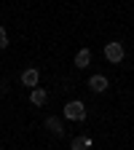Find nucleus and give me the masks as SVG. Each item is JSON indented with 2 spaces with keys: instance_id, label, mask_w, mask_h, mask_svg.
Segmentation results:
<instances>
[{
  "instance_id": "obj_1",
  "label": "nucleus",
  "mask_w": 134,
  "mask_h": 150,
  "mask_svg": "<svg viewBox=\"0 0 134 150\" xmlns=\"http://www.w3.org/2000/svg\"><path fill=\"white\" fill-rule=\"evenodd\" d=\"M65 118H70V121H86V105L78 102V99L67 102L65 105Z\"/></svg>"
},
{
  "instance_id": "obj_2",
  "label": "nucleus",
  "mask_w": 134,
  "mask_h": 150,
  "mask_svg": "<svg viewBox=\"0 0 134 150\" xmlns=\"http://www.w3.org/2000/svg\"><path fill=\"white\" fill-rule=\"evenodd\" d=\"M105 56H107V62L118 64V62L123 59V46H121V43H116V40L107 43V46H105Z\"/></svg>"
},
{
  "instance_id": "obj_3",
  "label": "nucleus",
  "mask_w": 134,
  "mask_h": 150,
  "mask_svg": "<svg viewBox=\"0 0 134 150\" xmlns=\"http://www.w3.org/2000/svg\"><path fill=\"white\" fill-rule=\"evenodd\" d=\"M89 88H91V91H97V94H102V91L107 88V78H105V75H91Z\"/></svg>"
},
{
  "instance_id": "obj_4",
  "label": "nucleus",
  "mask_w": 134,
  "mask_h": 150,
  "mask_svg": "<svg viewBox=\"0 0 134 150\" xmlns=\"http://www.w3.org/2000/svg\"><path fill=\"white\" fill-rule=\"evenodd\" d=\"M46 129L51 131V134H56V137H62V134H65V129H62V121H59V118H51V115L46 118Z\"/></svg>"
},
{
  "instance_id": "obj_5",
  "label": "nucleus",
  "mask_w": 134,
  "mask_h": 150,
  "mask_svg": "<svg viewBox=\"0 0 134 150\" xmlns=\"http://www.w3.org/2000/svg\"><path fill=\"white\" fill-rule=\"evenodd\" d=\"M89 62H91V51L89 48H81L78 54H75V67H89Z\"/></svg>"
},
{
  "instance_id": "obj_6",
  "label": "nucleus",
  "mask_w": 134,
  "mask_h": 150,
  "mask_svg": "<svg viewBox=\"0 0 134 150\" xmlns=\"http://www.w3.org/2000/svg\"><path fill=\"white\" fill-rule=\"evenodd\" d=\"M38 78H40V72H38V70H24L22 72V83L24 86H38Z\"/></svg>"
},
{
  "instance_id": "obj_7",
  "label": "nucleus",
  "mask_w": 134,
  "mask_h": 150,
  "mask_svg": "<svg viewBox=\"0 0 134 150\" xmlns=\"http://www.w3.org/2000/svg\"><path fill=\"white\" fill-rule=\"evenodd\" d=\"M46 99H48V94H46L43 88H35V91L30 94V102H32L35 107H40V105H46Z\"/></svg>"
},
{
  "instance_id": "obj_8",
  "label": "nucleus",
  "mask_w": 134,
  "mask_h": 150,
  "mask_svg": "<svg viewBox=\"0 0 134 150\" xmlns=\"http://www.w3.org/2000/svg\"><path fill=\"white\" fill-rule=\"evenodd\" d=\"M72 150H91V137H75Z\"/></svg>"
},
{
  "instance_id": "obj_9",
  "label": "nucleus",
  "mask_w": 134,
  "mask_h": 150,
  "mask_svg": "<svg viewBox=\"0 0 134 150\" xmlns=\"http://www.w3.org/2000/svg\"><path fill=\"white\" fill-rule=\"evenodd\" d=\"M8 46V35H6V27H0V48Z\"/></svg>"
}]
</instances>
